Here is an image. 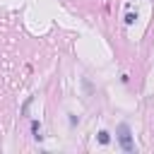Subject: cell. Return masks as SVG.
<instances>
[{
    "instance_id": "1",
    "label": "cell",
    "mask_w": 154,
    "mask_h": 154,
    "mask_svg": "<svg viewBox=\"0 0 154 154\" xmlns=\"http://www.w3.org/2000/svg\"><path fill=\"white\" fill-rule=\"evenodd\" d=\"M118 140H120V144H123L125 152H132V149H135V144H132V140H130L128 125H120V128H118Z\"/></svg>"
}]
</instances>
